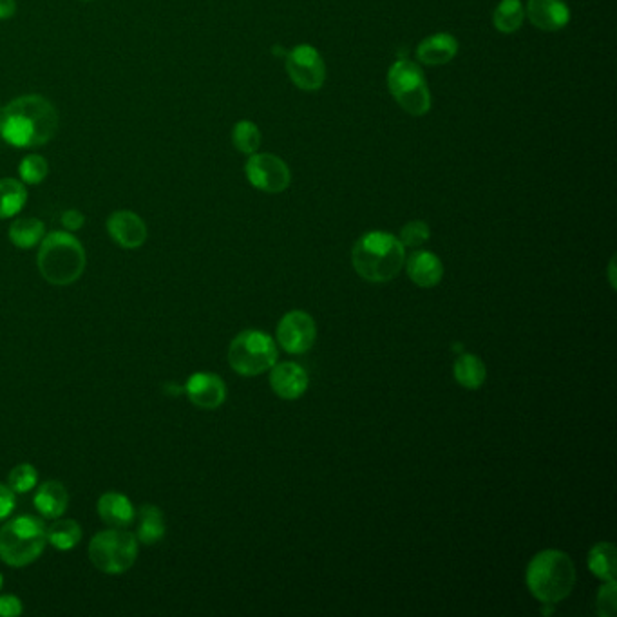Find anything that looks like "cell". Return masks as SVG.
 Wrapping results in <instances>:
<instances>
[{"mask_svg": "<svg viewBox=\"0 0 617 617\" xmlns=\"http://www.w3.org/2000/svg\"><path fill=\"white\" fill-rule=\"evenodd\" d=\"M55 105L40 95H24L11 100L0 111V136L19 149H37L58 133Z\"/></svg>", "mask_w": 617, "mask_h": 617, "instance_id": "cell-1", "label": "cell"}, {"mask_svg": "<svg viewBox=\"0 0 617 617\" xmlns=\"http://www.w3.org/2000/svg\"><path fill=\"white\" fill-rule=\"evenodd\" d=\"M406 261V250L399 238L388 232L364 234L352 250L355 272L370 283H388L399 276Z\"/></svg>", "mask_w": 617, "mask_h": 617, "instance_id": "cell-2", "label": "cell"}, {"mask_svg": "<svg viewBox=\"0 0 617 617\" xmlns=\"http://www.w3.org/2000/svg\"><path fill=\"white\" fill-rule=\"evenodd\" d=\"M525 580L534 598L554 605L569 598L576 585V567L565 552L543 551L532 558Z\"/></svg>", "mask_w": 617, "mask_h": 617, "instance_id": "cell-3", "label": "cell"}, {"mask_svg": "<svg viewBox=\"0 0 617 617\" xmlns=\"http://www.w3.org/2000/svg\"><path fill=\"white\" fill-rule=\"evenodd\" d=\"M86 250L71 232H51L40 241L38 270L55 286H69L86 270Z\"/></svg>", "mask_w": 617, "mask_h": 617, "instance_id": "cell-4", "label": "cell"}, {"mask_svg": "<svg viewBox=\"0 0 617 617\" xmlns=\"http://www.w3.org/2000/svg\"><path fill=\"white\" fill-rule=\"evenodd\" d=\"M46 525L29 514L13 518L0 529V560L10 567H26L46 549Z\"/></svg>", "mask_w": 617, "mask_h": 617, "instance_id": "cell-5", "label": "cell"}, {"mask_svg": "<svg viewBox=\"0 0 617 617\" xmlns=\"http://www.w3.org/2000/svg\"><path fill=\"white\" fill-rule=\"evenodd\" d=\"M277 362V346L274 339L259 330L239 333L228 348L230 368L243 377H256L272 370Z\"/></svg>", "mask_w": 617, "mask_h": 617, "instance_id": "cell-6", "label": "cell"}, {"mask_svg": "<svg viewBox=\"0 0 617 617\" xmlns=\"http://www.w3.org/2000/svg\"><path fill=\"white\" fill-rule=\"evenodd\" d=\"M138 556V540L133 532L109 529L96 534L89 543V558L105 574H124Z\"/></svg>", "mask_w": 617, "mask_h": 617, "instance_id": "cell-7", "label": "cell"}, {"mask_svg": "<svg viewBox=\"0 0 617 617\" xmlns=\"http://www.w3.org/2000/svg\"><path fill=\"white\" fill-rule=\"evenodd\" d=\"M388 86L397 104L413 116H422L431 109V93L422 69L408 58H400L388 73Z\"/></svg>", "mask_w": 617, "mask_h": 617, "instance_id": "cell-8", "label": "cell"}, {"mask_svg": "<svg viewBox=\"0 0 617 617\" xmlns=\"http://www.w3.org/2000/svg\"><path fill=\"white\" fill-rule=\"evenodd\" d=\"M247 178L252 187L263 190L266 194H279L290 187V169L279 156L268 152H254L248 158Z\"/></svg>", "mask_w": 617, "mask_h": 617, "instance_id": "cell-9", "label": "cell"}, {"mask_svg": "<svg viewBox=\"0 0 617 617\" xmlns=\"http://www.w3.org/2000/svg\"><path fill=\"white\" fill-rule=\"evenodd\" d=\"M286 71L303 91H319L326 80V66L317 49L301 44L286 53Z\"/></svg>", "mask_w": 617, "mask_h": 617, "instance_id": "cell-10", "label": "cell"}, {"mask_svg": "<svg viewBox=\"0 0 617 617\" xmlns=\"http://www.w3.org/2000/svg\"><path fill=\"white\" fill-rule=\"evenodd\" d=\"M317 339L314 317L303 310H294L277 324V342L288 353H306Z\"/></svg>", "mask_w": 617, "mask_h": 617, "instance_id": "cell-11", "label": "cell"}, {"mask_svg": "<svg viewBox=\"0 0 617 617\" xmlns=\"http://www.w3.org/2000/svg\"><path fill=\"white\" fill-rule=\"evenodd\" d=\"M107 232L116 245L127 250L142 247L147 241V225L133 210H116L107 219Z\"/></svg>", "mask_w": 617, "mask_h": 617, "instance_id": "cell-12", "label": "cell"}, {"mask_svg": "<svg viewBox=\"0 0 617 617\" xmlns=\"http://www.w3.org/2000/svg\"><path fill=\"white\" fill-rule=\"evenodd\" d=\"M185 393L190 402L201 409H216L227 399V386L212 373H194L187 384Z\"/></svg>", "mask_w": 617, "mask_h": 617, "instance_id": "cell-13", "label": "cell"}, {"mask_svg": "<svg viewBox=\"0 0 617 617\" xmlns=\"http://www.w3.org/2000/svg\"><path fill=\"white\" fill-rule=\"evenodd\" d=\"M308 373L303 366L295 362L274 364L270 371V386L277 397L283 400H295L303 397L308 390Z\"/></svg>", "mask_w": 617, "mask_h": 617, "instance_id": "cell-14", "label": "cell"}, {"mask_svg": "<svg viewBox=\"0 0 617 617\" xmlns=\"http://www.w3.org/2000/svg\"><path fill=\"white\" fill-rule=\"evenodd\" d=\"M525 17L542 31H560L569 24L570 11L563 0H529Z\"/></svg>", "mask_w": 617, "mask_h": 617, "instance_id": "cell-15", "label": "cell"}, {"mask_svg": "<svg viewBox=\"0 0 617 617\" xmlns=\"http://www.w3.org/2000/svg\"><path fill=\"white\" fill-rule=\"evenodd\" d=\"M408 276L420 288H433L444 277V265L433 252L420 250L408 259Z\"/></svg>", "mask_w": 617, "mask_h": 617, "instance_id": "cell-16", "label": "cell"}, {"mask_svg": "<svg viewBox=\"0 0 617 617\" xmlns=\"http://www.w3.org/2000/svg\"><path fill=\"white\" fill-rule=\"evenodd\" d=\"M98 514L111 529H127L136 518L133 504L120 493H105L98 500Z\"/></svg>", "mask_w": 617, "mask_h": 617, "instance_id": "cell-17", "label": "cell"}, {"mask_svg": "<svg viewBox=\"0 0 617 617\" xmlns=\"http://www.w3.org/2000/svg\"><path fill=\"white\" fill-rule=\"evenodd\" d=\"M456 53H458V42L453 35L447 33H437L422 40L417 49L418 60L428 66H444L455 58Z\"/></svg>", "mask_w": 617, "mask_h": 617, "instance_id": "cell-18", "label": "cell"}, {"mask_svg": "<svg viewBox=\"0 0 617 617\" xmlns=\"http://www.w3.org/2000/svg\"><path fill=\"white\" fill-rule=\"evenodd\" d=\"M67 505H69V494L66 487L49 480L46 484L40 485L35 493V507L38 514L46 520H57L62 514L66 513Z\"/></svg>", "mask_w": 617, "mask_h": 617, "instance_id": "cell-19", "label": "cell"}, {"mask_svg": "<svg viewBox=\"0 0 617 617\" xmlns=\"http://www.w3.org/2000/svg\"><path fill=\"white\" fill-rule=\"evenodd\" d=\"M165 536V518L156 505H142L138 513L136 540L143 545H154Z\"/></svg>", "mask_w": 617, "mask_h": 617, "instance_id": "cell-20", "label": "cell"}, {"mask_svg": "<svg viewBox=\"0 0 617 617\" xmlns=\"http://www.w3.org/2000/svg\"><path fill=\"white\" fill-rule=\"evenodd\" d=\"M28 201V189L17 178L0 180V219L15 218Z\"/></svg>", "mask_w": 617, "mask_h": 617, "instance_id": "cell-21", "label": "cell"}, {"mask_svg": "<svg viewBox=\"0 0 617 617\" xmlns=\"http://www.w3.org/2000/svg\"><path fill=\"white\" fill-rule=\"evenodd\" d=\"M46 236L44 223L37 218H19L11 223L10 239L15 247L28 250L37 247Z\"/></svg>", "mask_w": 617, "mask_h": 617, "instance_id": "cell-22", "label": "cell"}, {"mask_svg": "<svg viewBox=\"0 0 617 617\" xmlns=\"http://www.w3.org/2000/svg\"><path fill=\"white\" fill-rule=\"evenodd\" d=\"M455 379L466 390H478L485 382L487 370L476 355H462L455 361Z\"/></svg>", "mask_w": 617, "mask_h": 617, "instance_id": "cell-23", "label": "cell"}, {"mask_svg": "<svg viewBox=\"0 0 617 617\" xmlns=\"http://www.w3.org/2000/svg\"><path fill=\"white\" fill-rule=\"evenodd\" d=\"M589 569L599 580L616 581V547L612 543H598L589 552Z\"/></svg>", "mask_w": 617, "mask_h": 617, "instance_id": "cell-24", "label": "cell"}, {"mask_svg": "<svg viewBox=\"0 0 617 617\" xmlns=\"http://www.w3.org/2000/svg\"><path fill=\"white\" fill-rule=\"evenodd\" d=\"M46 538L57 551H71L82 540V527L75 520H57L46 529Z\"/></svg>", "mask_w": 617, "mask_h": 617, "instance_id": "cell-25", "label": "cell"}, {"mask_svg": "<svg viewBox=\"0 0 617 617\" xmlns=\"http://www.w3.org/2000/svg\"><path fill=\"white\" fill-rule=\"evenodd\" d=\"M525 20V8L520 0H502L493 13L494 28L500 33H516Z\"/></svg>", "mask_w": 617, "mask_h": 617, "instance_id": "cell-26", "label": "cell"}, {"mask_svg": "<svg viewBox=\"0 0 617 617\" xmlns=\"http://www.w3.org/2000/svg\"><path fill=\"white\" fill-rule=\"evenodd\" d=\"M232 142L234 147L243 154H254L261 145V133H259V127L248 120H241L238 124L234 125L232 129Z\"/></svg>", "mask_w": 617, "mask_h": 617, "instance_id": "cell-27", "label": "cell"}, {"mask_svg": "<svg viewBox=\"0 0 617 617\" xmlns=\"http://www.w3.org/2000/svg\"><path fill=\"white\" fill-rule=\"evenodd\" d=\"M49 163L40 154H29L19 165V176L22 183L38 185L48 178Z\"/></svg>", "mask_w": 617, "mask_h": 617, "instance_id": "cell-28", "label": "cell"}, {"mask_svg": "<svg viewBox=\"0 0 617 617\" xmlns=\"http://www.w3.org/2000/svg\"><path fill=\"white\" fill-rule=\"evenodd\" d=\"M37 482V469L29 464H20L15 469H11L8 487L15 494H26L37 487Z\"/></svg>", "mask_w": 617, "mask_h": 617, "instance_id": "cell-29", "label": "cell"}, {"mask_svg": "<svg viewBox=\"0 0 617 617\" xmlns=\"http://www.w3.org/2000/svg\"><path fill=\"white\" fill-rule=\"evenodd\" d=\"M431 232L424 221H409L408 225L400 230V243L404 247L418 248L422 247L428 241Z\"/></svg>", "mask_w": 617, "mask_h": 617, "instance_id": "cell-30", "label": "cell"}, {"mask_svg": "<svg viewBox=\"0 0 617 617\" xmlns=\"http://www.w3.org/2000/svg\"><path fill=\"white\" fill-rule=\"evenodd\" d=\"M596 607H598L599 616H616V581H607V585L601 587L598 599H596Z\"/></svg>", "mask_w": 617, "mask_h": 617, "instance_id": "cell-31", "label": "cell"}, {"mask_svg": "<svg viewBox=\"0 0 617 617\" xmlns=\"http://www.w3.org/2000/svg\"><path fill=\"white\" fill-rule=\"evenodd\" d=\"M15 511V493L10 487L0 484V522L8 520Z\"/></svg>", "mask_w": 617, "mask_h": 617, "instance_id": "cell-32", "label": "cell"}, {"mask_svg": "<svg viewBox=\"0 0 617 617\" xmlns=\"http://www.w3.org/2000/svg\"><path fill=\"white\" fill-rule=\"evenodd\" d=\"M84 223H86V218H84V214L80 210L69 209L62 214V225L66 227L67 232L80 230V228L84 227Z\"/></svg>", "mask_w": 617, "mask_h": 617, "instance_id": "cell-33", "label": "cell"}, {"mask_svg": "<svg viewBox=\"0 0 617 617\" xmlns=\"http://www.w3.org/2000/svg\"><path fill=\"white\" fill-rule=\"evenodd\" d=\"M22 614V603L15 596H0V616L13 617Z\"/></svg>", "mask_w": 617, "mask_h": 617, "instance_id": "cell-34", "label": "cell"}, {"mask_svg": "<svg viewBox=\"0 0 617 617\" xmlns=\"http://www.w3.org/2000/svg\"><path fill=\"white\" fill-rule=\"evenodd\" d=\"M17 13L15 0H0V20H8Z\"/></svg>", "mask_w": 617, "mask_h": 617, "instance_id": "cell-35", "label": "cell"}, {"mask_svg": "<svg viewBox=\"0 0 617 617\" xmlns=\"http://www.w3.org/2000/svg\"><path fill=\"white\" fill-rule=\"evenodd\" d=\"M0 587H2V576H0Z\"/></svg>", "mask_w": 617, "mask_h": 617, "instance_id": "cell-36", "label": "cell"}, {"mask_svg": "<svg viewBox=\"0 0 617 617\" xmlns=\"http://www.w3.org/2000/svg\"><path fill=\"white\" fill-rule=\"evenodd\" d=\"M82 2H91V0H82Z\"/></svg>", "mask_w": 617, "mask_h": 617, "instance_id": "cell-37", "label": "cell"}]
</instances>
